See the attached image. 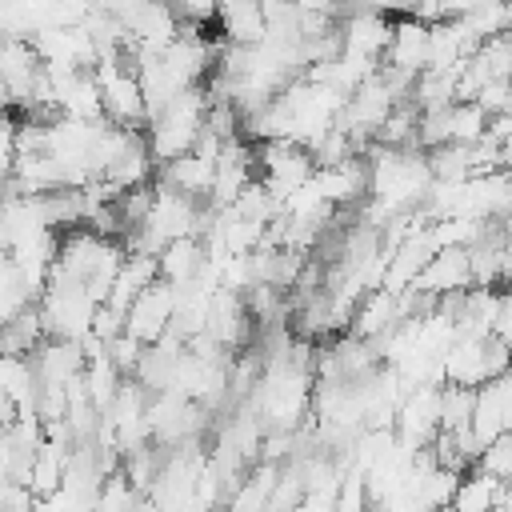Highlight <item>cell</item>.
Instances as JSON below:
<instances>
[{
    "instance_id": "ba28073f",
    "label": "cell",
    "mask_w": 512,
    "mask_h": 512,
    "mask_svg": "<svg viewBox=\"0 0 512 512\" xmlns=\"http://www.w3.org/2000/svg\"><path fill=\"white\" fill-rule=\"evenodd\" d=\"M172 312H176V288L168 280H152L128 308H124V332L140 344L160 340L172 328Z\"/></svg>"
},
{
    "instance_id": "8992f818",
    "label": "cell",
    "mask_w": 512,
    "mask_h": 512,
    "mask_svg": "<svg viewBox=\"0 0 512 512\" xmlns=\"http://www.w3.org/2000/svg\"><path fill=\"white\" fill-rule=\"evenodd\" d=\"M392 432L408 448H428L432 436L440 432V384H412L392 416Z\"/></svg>"
},
{
    "instance_id": "8fae6325",
    "label": "cell",
    "mask_w": 512,
    "mask_h": 512,
    "mask_svg": "<svg viewBox=\"0 0 512 512\" xmlns=\"http://www.w3.org/2000/svg\"><path fill=\"white\" fill-rule=\"evenodd\" d=\"M416 296L440 300V296H460L472 288V268H468V248H440L428 256V264L416 272L408 284Z\"/></svg>"
},
{
    "instance_id": "6da1fadb",
    "label": "cell",
    "mask_w": 512,
    "mask_h": 512,
    "mask_svg": "<svg viewBox=\"0 0 512 512\" xmlns=\"http://www.w3.org/2000/svg\"><path fill=\"white\" fill-rule=\"evenodd\" d=\"M204 116H208V88L204 84H196V88L172 96L164 108H156L144 124L152 160L164 164V160H176V156L192 152L200 132H204Z\"/></svg>"
},
{
    "instance_id": "7402d4cb",
    "label": "cell",
    "mask_w": 512,
    "mask_h": 512,
    "mask_svg": "<svg viewBox=\"0 0 512 512\" xmlns=\"http://www.w3.org/2000/svg\"><path fill=\"white\" fill-rule=\"evenodd\" d=\"M492 336H496L500 344H508V348H512V288H504V292H500V300H496Z\"/></svg>"
},
{
    "instance_id": "ffe728a7",
    "label": "cell",
    "mask_w": 512,
    "mask_h": 512,
    "mask_svg": "<svg viewBox=\"0 0 512 512\" xmlns=\"http://www.w3.org/2000/svg\"><path fill=\"white\" fill-rule=\"evenodd\" d=\"M476 468H484V472H492L496 480L512 484V428H508V432H500L496 440H488V444L480 448Z\"/></svg>"
},
{
    "instance_id": "44dd1931",
    "label": "cell",
    "mask_w": 512,
    "mask_h": 512,
    "mask_svg": "<svg viewBox=\"0 0 512 512\" xmlns=\"http://www.w3.org/2000/svg\"><path fill=\"white\" fill-rule=\"evenodd\" d=\"M12 164H16V120L0 112V196L8 192Z\"/></svg>"
},
{
    "instance_id": "d6986e66",
    "label": "cell",
    "mask_w": 512,
    "mask_h": 512,
    "mask_svg": "<svg viewBox=\"0 0 512 512\" xmlns=\"http://www.w3.org/2000/svg\"><path fill=\"white\" fill-rule=\"evenodd\" d=\"M32 304H36V292L24 284V276H20V268L12 264V256L0 252V324L12 320V316H20V312L32 308Z\"/></svg>"
},
{
    "instance_id": "5bb4252c",
    "label": "cell",
    "mask_w": 512,
    "mask_h": 512,
    "mask_svg": "<svg viewBox=\"0 0 512 512\" xmlns=\"http://www.w3.org/2000/svg\"><path fill=\"white\" fill-rule=\"evenodd\" d=\"M212 24L220 28L224 44H260L268 36V20H264V0H216Z\"/></svg>"
},
{
    "instance_id": "52a82bcc",
    "label": "cell",
    "mask_w": 512,
    "mask_h": 512,
    "mask_svg": "<svg viewBox=\"0 0 512 512\" xmlns=\"http://www.w3.org/2000/svg\"><path fill=\"white\" fill-rule=\"evenodd\" d=\"M508 428H512V368L472 388V420H468L476 448H484Z\"/></svg>"
},
{
    "instance_id": "9c48e42d",
    "label": "cell",
    "mask_w": 512,
    "mask_h": 512,
    "mask_svg": "<svg viewBox=\"0 0 512 512\" xmlns=\"http://www.w3.org/2000/svg\"><path fill=\"white\" fill-rule=\"evenodd\" d=\"M312 188H316L332 208H340V212L364 204V196H368V156L356 152V156H344V160H336V164H316Z\"/></svg>"
},
{
    "instance_id": "30bf717a",
    "label": "cell",
    "mask_w": 512,
    "mask_h": 512,
    "mask_svg": "<svg viewBox=\"0 0 512 512\" xmlns=\"http://www.w3.org/2000/svg\"><path fill=\"white\" fill-rule=\"evenodd\" d=\"M380 68H388L412 84L428 68V24L416 16H392V36H388Z\"/></svg>"
},
{
    "instance_id": "3957f363",
    "label": "cell",
    "mask_w": 512,
    "mask_h": 512,
    "mask_svg": "<svg viewBox=\"0 0 512 512\" xmlns=\"http://www.w3.org/2000/svg\"><path fill=\"white\" fill-rule=\"evenodd\" d=\"M512 368V348L500 344L496 336H476V332H456L440 360V384H460L476 388L500 372Z\"/></svg>"
},
{
    "instance_id": "7a4b0ae2",
    "label": "cell",
    "mask_w": 512,
    "mask_h": 512,
    "mask_svg": "<svg viewBox=\"0 0 512 512\" xmlns=\"http://www.w3.org/2000/svg\"><path fill=\"white\" fill-rule=\"evenodd\" d=\"M36 308H40V320H44L48 336H56V340H84L92 332V316H96L100 300L80 280H72V276L52 268L48 284L36 296Z\"/></svg>"
},
{
    "instance_id": "e0dca14e",
    "label": "cell",
    "mask_w": 512,
    "mask_h": 512,
    "mask_svg": "<svg viewBox=\"0 0 512 512\" xmlns=\"http://www.w3.org/2000/svg\"><path fill=\"white\" fill-rule=\"evenodd\" d=\"M200 268H204V240L200 236H180L168 248H160V256H156V272L172 288L192 284L200 276Z\"/></svg>"
},
{
    "instance_id": "2e32d148",
    "label": "cell",
    "mask_w": 512,
    "mask_h": 512,
    "mask_svg": "<svg viewBox=\"0 0 512 512\" xmlns=\"http://www.w3.org/2000/svg\"><path fill=\"white\" fill-rule=\"evenodd\" d=\"M160 272H156V256H144V252H128L124 256V264L116 268V276H112V288H108V296L100 300V304H108L112 312H120L124 316V308L156 280Z\"/></svg>"
},
{
    "instance_id": "5b68a950",
    "label": "cell",
    "mask_w": 512,
    "mask_h": 512,
    "mask_svg": "<svg viewBox=\"0 0 512 512\" xmlns=\"http://www.w3.org/2000/svg\"><path fill=\"white\" fill-rule=\"evenodd\" d=\"M316 172V156L296 140H260L256 144V180L276 196H292Z\"/></svg>"
},
{
    "instance_id": "4fadbf2b",
    "label": "cell",
    "mask_w": 512,
    "mask_h": 512,
    "mask_svg": "<svg viewBox=\"0 0 512 512\" xmlns=\"http://www.w3.org/2000/svg\"><path fill=\"white\" fill-rule=\"evenodd\" d=\"M156 172H160V180L156 184H164V188H172V192H180V196H192V200H208V192H212V176H216V156H204V152H184V156H176V160H164V164H156Z\"/></svg>"
},
{
    "instance_id": "277c9868",
    "label": "cell",
    "mask_w": 512,
    "mask_h": 512,
    "mask_svg": "<svg viewBox=\"0 0 512 512\" xmlns=\"http://www.w3.org/2000/svg\"><path fill=\"white\" fill-rule=\"evenodd\" d=\"M92 76L100 84V104H104V120L124 124V128H144L148 124V104L136 80V68L128 64V56H100L92 64Z\"/></svg>"
},
{
    "instance_id": "7c38bea8",
    "label": "cell",
    "mask_w": 512,
    "mask_h": 512,
    "mask_svg": "<svg viewBox=\"0 0 512 512\" xmlns=\"http://www.w3.org/2000/svg\"><path fill=\"white\" fill-rule=\"evenodd\" d=\"M336 28H340V52L372 60V64L384 60V48H388V36H392V16H384V12H344L336 20Z\"/></svg>"
},
{
    "instance_id": "9a60e30c",
    "label": "cell",
    "mask_w": 512,
    "mask_h": 512,
    "mask_svg": "<svg viewBox=\"0 0 512 512\" xmlns=\"http://www.w3.org/2000/svg\"><path fill=\"white\" fill-rule=\"evenodd\" d=\"M504 496H508V484L472 464L468 472H460L456 492L448 500V512H500Z\"/></svg>"
},
{
    "instance_id": "ac0fdd59",
    "label": "cell",
    "mask_w": 512,
    "mask_h": 512,
    "mask_svg": "<svg viewBox=\"0 0 512 512\" xmlns=\"http://www.w3.org/2000/svg\"><path fill=\"white\" fill-rule=\"evenodd\" d=\"M460 24L476 44L492 40V36H504V32H512V0H488V4L472 8L468 16H460Z\"/></svg>"
}]
</instances>
